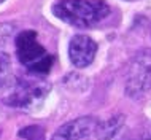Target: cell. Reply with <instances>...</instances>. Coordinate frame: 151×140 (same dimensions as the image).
Instances as JSON below:
<instances>
[{
	"mask_svg": "<svg viewBox=\"0 0 151 140\" xmlns=\"http://www.w3.org/2000/svg\"><path fill=\"white\" fill-rule=\"evenodd\" d=\"M52 14L76 29H91L108 18L110 6L104 0H58L51 6Z\"/></svg>",
	"mask_w": 151,
	"mask_h": 140,
	"instance_id": "cell-1",
	"label": "cell"
},
{
	"mask_svg": "<svg viewBox=\"0 0 151 140\" xmlns=\"http://www.w3.org/2000/svg\"><path fill=\"white\" fill-rule=\"evenodd\" d=\"M51 91V84L38 76H19L5 88L3 104L13 108L30 110L40 105Z\"/></svg>",
	"mask_w": 151,
	"mask_h": 140,
	"instance_id": "cell-2",
	"label": "cell"
},
{
	"mask_svg": "<svg viewBox=\"0 0 151 140\" xmlns=\"http://www.w3.org/2000/svg\"><path fill=\"white\" fill-rule=\"evenodd\" d=\"M18 61L26 67L32 75H45L54 64V56L38 42L35 30L19 32L14 40Z\"/></svg>",
	"mask_w": 151,
	"mask_h": 140,
	"instance_id": "cell-3",
	"label": "cell"
},
{
	"mask_svg": "<svg viewBox=\"0 0 151 140\" xmlns=\"http://www.w3.org/2000/svg\"><path fill=\"white\" fill-rule=\"evenodd\" d=\"M151 89V49L145 48L130 59L126 69L124 91L129 97H140Z\"/></svg>",
	"mask_w": 151,
	"mask_h": 140,
	"instance_id": "cell-4",
	"label": "cell"
},
{
	"mask_svg": "<svg viewBox=\"0 0 151 140\" xmlns=\"http://www.w3.org/2000/svg\"><path fill=\"white\" fill-rule=\"evenodd\" d=\"M97 54V43L86 34H76L68 42V59L76 69L89 67Z\"/></svg>",
	"mask_w": 151,
	"mask_h": 140,
	"instance_id": "cell-5",
	"label": "cell"
},
{
	"mask_svg": "<svg viewBox=\"0 0 151 140\" xmlns=\"http://www.w3.org/2000/svg\"><path fill=\"white\" fill-rule=\"evenodd\" d=\"M99 124L97 118L94 116H80L72 121L65 123L52 134L51 140H84L91 134L96 132Z\"/></svg>",
	"mask_w": 151,
	"mask_h": 140,
	"instance_id": "cell-6",
	"label": "cell"
},
{
	"mask_svg": "<svg viewBox=\"0 0 151 140\" xmlns=\"http://www.w3.org/2000/svg\"><path fill=\"white\" fill-rule=\"evenodd\" d=\"M124 121H126V116L122 113L113 115V116H110L105 121H99L94 135H96L97 140H111L122 129Z\"/></svg>",
	"mask_w": 151,
	"mask_h": 140,
	"instance_id": "cell-7",
	"label": "cell"
},
{
	"mask_svg": "<svg viewBox=\"0 0 151 140\" xmlns=\"http://www.w3.org/2000/svg\"><path fill=\"white\" fill-rule=\"evenodd\" d=\"M11 83V59L6 53L0 51V89Z\"/></svg>",
	"mask_w": 151,
	"mask_h": 140,
	"instance_id": "cell-8",
	"label": "cell"
},
{
	"mask_svg": "<svg viewBox=\"0 0 151 140\" xmlns=\"http://www.w3.org/2000/svg\"><path fill=\"white\" fill-rule=\"evenodd\" d=\"M19 137L26 140H45V129L40 126H27L19 131Z\"/></svg>",
	"mask_w": 151,
	"mask_h": 140,
	"instance_id": "cell-9",
	"label": "cell"
},
{
	"mask_svg": "<svg viewBox=\"0 0 151 140\" xmlns=\"http://www.w3.org/2000/svg\"><path fill=\"white\" fill-rule=\"evenodd\" d=\"M126 2H134V0H126Z\"/></svg>",
	"mask_w": 151,
	"mask_h": 140,
	"instance_id": "cell-10",
	"label": "cell"
},
{
	"mask_svg": "<svg viewBox=\"0 0 151 140\" xmlns=\"http://www.w3.org/2000/svg\"><path fill=\"white\" fill-rule=\"evenodd\" d=\"M3 2H5V0H0V3H3Z\"/></svg>",
	"mask_w": 151,
	"mask_h": 140,
	"instance_id": "cell-11",
	"label": "cell"
}]
</instances>
